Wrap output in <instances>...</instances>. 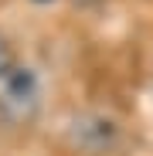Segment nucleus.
Here are the masks:
<instances>
[{
    "mask_svg": "<svg viewBox=\"0 0 153 156\" xmlns=\"http://www.w3.org/2000/svg\"><path fill=\"white\" fill-rule=\"evenodd\" d=\"M41 109V78L31 65H10L0 71V119L31 122Z\"/></svg>",
    "mask_w": 153,
    "mask_h": 156,
    "instance_id": "obj_1",
    "label": "nucleus"
},
{
    "mask_svg": "<svg viewBox=\"0 0 153 156\" xmlns=\"http://www.w3.org/2000/svg\"><path fill=\"white\" fill-rule=\"evenodd\" d=\"M116 122L106 119V115H82L75 119L71 126V143L85 149V153H106L112 143H116Z\"/></svg>",
    "mask_w": 153,
    "mask_h": 156,
    "instance_id": "obj_2",
    "label": "nucleus"
},
{
    "mask_svg": "<svg viewBox=\"0 0 153 156\" xmlns=\"http://www.w3.org/2000/svg\"><path fill=\"white\" fill-rule=\"evenodd\" d=\"M14 65V51H10V44H7V37L0 34V71H7Z\"/></svg>",
    "mask_w": 153,
    "mask_h": 156,
    "instance_id": "obj_3",
    "label": "nucleus"
}]
</instances>
